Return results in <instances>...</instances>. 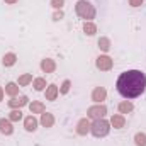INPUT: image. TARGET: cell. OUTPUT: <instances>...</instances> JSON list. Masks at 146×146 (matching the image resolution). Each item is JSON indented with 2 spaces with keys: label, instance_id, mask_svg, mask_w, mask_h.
Wrapping results in <instances>:
<instances>
[{
  "label": "cell",
  "instance_id": "cell-1",
  "mask_svg": "<svg viewBox=\"0 0 146 146\" xmlns=\"http://www.w3.org/2000/svg\"><path fill=\"white\" fill-rule=\"evenodd\" d=\"M115 88L121 97L133 100L145 94L146 90V73L141 70H126L117 76Z\"/></svg>",
  "mask_w": 146,
  "mask_h": 146
},
{
  "label": "cell",
  "instance_id": "cell-2",
  "mask_svg": "<svg viewBox=\"0 0 146 146\" xmlns=\"http://www.w3.org/2000/svg\"><path fill=\"white\" fill-rule=\"evenodd\" d=\"M75 14L80 19H83V22L85 21H94L95 15H97V9L88 0H76V3H75Z\"/></svg>",
  "mask_w": 146,
  "mask_h": 146
},
{
  "label": "cell",
  "instance_id": "cell-3",
  "mask_svg": "<svg viewBox=\"0 0 146 146\" xmlns=\"http://www.w3.org/2000/svg\"><path fill=\"white\" fill-rule=\"evenodd\" d=\"M110 129H112V126L106 117L104 119H95L90 124V134L94 138H106L110 133Z\"/></svg>",
  "mask_w": 146,
  "mask_h": 146
},
{
  "label": "cell",
  "instance_id": "cell-4",
  "mask_svg": "<svg viewBox=\"0 0 146 146\" xmlns=\"http://www.w3.org/2000/svg\"><path fill=\"white\" fill-rule=\"evenodd\" d=\"M107 115V107L104 104H94L87 109V117L90 121H95V119H104Z\"/></svg>",
  "mask_w": 146,
  "mask_h": 146
},
{
  "label": "cell",
  "instance_id": "cell-5",
  "mask_svg": "<svg viewBox=\"0 0 146 146\" xmlns=\"http://www.w3.org/2000/svg\"><path fill=\"white\" fill-rule=\"evenodd\" d=\"M95 66L100 72H110L112 66H114V60L110 58L109 54H99L95 58Z\"/></svg>",
  "mask_w": 146,
  "mask_h": 146
},
{
  "label": "cell",
  "instance_id": "cell-6",
  "mask_svg": "<svg viewBox=\"0 0 146 146\" xmlns=\"http://www.w3.org/2000/svg\"><path fill=\"white\" fill-rule=\"evenodd\" d=\"M90 124H92V121H90L88 117H82V119L76 122V126H75V133H76L78 136H87V134H90Z\"/></svg>",
  "mask_w": 146,
  "mask_h": 146
},
{
  "label": "cell",
  "instance_id": "cell-7",
  "mask_svg": "<svg viewBox=\"0 0 146 146\" xmlns=\"http://www.w3.org/2000/svg\"><path fill=\"white\" fill-rule=\"evenodd\" d=\"M106 99H107V90L104 87H94V90L90 94V100L94 104H104Z\"/></svg>",
  "mask_w": 146,
  "mask_h": 146
},
{
  "label": "cell",
  "instance_id": "cell-8",
  "mask_svg": "<svg viewBox=\"0 0 146 146\" xmlns=\"http://www.w3.org/2000/svg\"><path fill=\"white\" fill-rule=\"evenodd\" d=\"M7 106H9L10 109H22V107L29 106V99H27V95L10 97V100H7Z\"/></svg>",
  "mask_w": 146,
  "mask_h": 146
},
{
  "label": "cell",
  "instance_id": "cell-9",
  "mask_svg": "<svg viewBox=\"0 0 146 146\" xmlns=\"http://www.w3.org/2000/svg\"><path fill=\"white\" fill-rule=\"evenodd\" d=\"M37 126H39V119H37L34 114H29V115L24 117V129L27 133H36Z\"/></svg>",
  "mask_w": 146,
  "mask_h": 146
},
{
  "label": "cell",
  "instance_id": "cell-10",
  "mask_svg": "<svg viewBox=\"0 0 146 146\" xmlns=\"http://www.w3.org/2000/svg\"><path fill=\"white\" fill-rule=\"evenodd\" d=\"M0 134H3V136H12L14 134V122L9 117L0 119Z\"/></svg>",
  "mask_w": 146,
  "mask_h": 146
},
{
  "label": "cell",
  "instance_id": "cell-11",
  "mask_svg": "<svg viewBox=\"0 0 146 146\" xmlns=\"http://www.w3.org/2000/svg\"><path fill=\"white\" fill-rule=\"evenodd\" d=\"M44 95H46V100L54 102L58 99V95H60V87L56 83H48V87L44 90Z\"/></svg>",
  "mask_w": 146,
  "mask_h": 146
},
{
  "label": "cell",
  "instance_id": "cell-12",
  "mask_svg": "<svg viewBox=\"0 0 146 146\" xmlns=\"http://www.w3.org/2000/svg\"><path fill=\"white\" fill-rule=\"evenodd\" d=\"M39 68L42 73H54L56 72V61L53 58H42L39 63Z\"/></svg>",
  "mask_w": 146,
  "mask_h": 146
},
{
  "label": "cell",
  "instance_id": "cell-13",
  "mask_svg": "<svg viewBox=\"0 0 146 146\" xmlns=\"http://www.w3.org/2000/svg\"><path fill=\"white\" fill-rule=\"evenodd\" d=\"M54 122H56V119H54V114H51V112H46V110H44V112L41 114V117H39V124H41L42 127H46V129L53 127Z\"/></svg>",
  "mask_w": 146,
  "mask_h": 146
},
{
  "label": "cell",
  "instance_id": "cell-14",
  "mask_svg": "<svg viewBox=\"0 0 146 146\" xmlns=\"http://www.w3.org/2000/svg\"><path fill=\"white\" fill-rule=\"evenodd\" d=\"M109 122L114 129H122L126 126V115H122V114H112Z\"/></svg>",
  "mask_w": 146,
  "mask_h": 146
},
{
  "label": "cell",
  "instance_id": "cell-15",
  "mask_svg": "<svg viewBox=\"0 0 146 146\" xmlns=\"http://www.w3.org/2000/svg\"><path fill=\"white\" fill-rule=\"evenodd\" d=\"M117 110H119V114H131L133 110H134V104L131 102V100H127V99H124V100H121L119 104H117Z\"/></svg>",
  "mask_w": 146,
  "mask_h": 146
},
{
  "label": "cell",
  "instance_id": "cell-16",
  "mask_svg": "<svg viewBox=\"0 0 146 146\" xmlns=\"http://www.w3.org/2000/svg\"><path fill=\"white\" fill-rule=\"evenodd\" d=\"M97 46H99V49L102 51V54H107L110 51V48H112V42H110V39L107 36H100L99 41H97Z\"/></svg>",
  "mask_w": 146,
  "mask_h": 146
},
{
  "label": "cell",
  "instance_id": "cell-17",
  "mask_svg": "<svg viewBox=\"0 0 146 146\" xmlns=\"http://www.w3.org/2000/svg\"><path fill=\"white\" fill-rule=\"evenodd\" d=\"M27 107H29V110H31V114H34V115H36V114L41 115V114L46 110L44 102H41V100H33V102H29V106H27Z\"/></svg>",
  "mask_w": 146,
  "mask_h": 146
},
{
  "label": "cell",
  "instance_id": "cell-18",
  "mask_svg": "<svg viewBox=\"0 0 146 146\" xmlns=\"http://www.w3.org/2000/svg\"><path fill=\"white\" fill-rule=\"evenodd\" d=\"M17 63V54L15 53H5L3 56H2V65L5 66V68H10V66H14Z\"/></svg>",
  "mask_w": 146,
  "mask_h": 146
},
{
  "label": "cell",
  "instance_id": "cell-19",
  "mask_svg": "<svg viewBox=\"0 0 146 146\" xmlns=\"http://www.w3.org/2000/svg\"><path fill=\"white\" fill-rule=\"evenodd\" d=\"M19 83L17 82H9L7 85H5V88H3V92L9 95V97H17L19 95Z\"/></svg>",
  "mask_w": 146,
  "mask_h": 146
},
{
  "label": "cell",
  "instance_id": "cell-20",
  "mask_svg": "<svg viewBox=\"0 0 146 146\" xmlns=\"http://www.w3.org/2000/svg\"><path fill=\"white\" fill-rule=\"evenodd\" d=\"M83 33L90 37L95 36V34H97V24H95L94 21H85V22H83Z\"/></svg>",
  "mask_w": 146,
  "mask_h": 146
},
{
  "label": "cell",
  "instance_id": "cell-21",
  "mask_svg": "<svg viewBox=\"0 0 146 146\" xmlns=\"http://www.w3.org/2000/svg\"><path fill=\"white\" fill-rule=\"evenodd\" d=\"M33 87H34L36 92H42V90H46V87H48L46 78H42V76H36V78L33 80Z\"/></svg>",
  "mask_w": 146,
  "mask_h": 146
},
{
  "label": "cell",
  "instance_id": "cell-22",
  "mask_svg": "<svg viewBox=\"0 0 146 146\" xmlns=\"http://www.w3.org/2000/svg\"><path fill=\"white\" fill-rule=\"evenodd\" d=\"M33 73H22L19 78H17V83H19V87H27V85H31L33 83Z\"/></svg>",
  "mask_w": 146,
  "mask_h": 146
},
{
  "label": "cell",
  "instance_id": "cell-23",
  "mask_svg": "<svg viewBox=\"0 0 146 146\" xmlns=\"http://www.w3.org/2000/svg\"><path fill=\"white\" fill-rule=\"evenodd\" d=\"M70 90H72V80L66 78V80H63V83L60 85V95H68Z\"/></svg>",
  "mask_w": 146,
  "mask_h": 146
},
{
  "label": "cell",
  "instance_id": "cell-24",
  "mask_svg": "<svg viewBox=\"0 0 146 146\" xmlns=\"http://www.w3.org/2000/svg\"><path fill=\"white\" fill-rule=\"evenodd\" d=\"M22 117H24V115H22V110L21 109H10V112H9V119H10L12 122H19Z\"/></svg>",
  "mask_w": 146,
  "mask_h": 146
},
{
  "label": "cell",
  "instance_id": "cell-25",
  "mask_svg": "<svg viewBox=\"0 0 146 146\" xmlns=\"http://www.w3.org/2000/svg\"><path fill=\"white\" fill-rule=\"evenodd\" d=\"M133 141H134V145L136 146H146V133H136L134 134V138H133Z\"/></svg>",
  "mask_w": 146,
  "mask_h": 146
},
{
  "label": "cell",
  "instance_id": "cell-26",
  "mask_svg": "<svg viewBox=\"0 0 146 146\" xmlns=\"http://www.w3.org/2000/svg\"><path fill=\"white\" fill-rule=\"evenodd\" d=\"M51 17H53V21H54V22H60V21H63V19H65V12H63V9H61V10H54Z\"/></svg>",
  "mask_w": 146,
  "mask_h": 146
},
{
  "label": "cell",
  "instance_id": "cell-27",
  "mask_svg": "<svg viewBox=\"0 0 146 146\" xmlns=\"http://www.w3.org/2000/svg\"><path fill=\"white\" fill-rule=\"evenodd\" d=\"M49 3L54 10H61L65 7V0H49Z\"/></svg>",
  "mask_w": 146,
  "mask_h": 146
},
{
  "label": "cell",
  "instance_id": "cell-28",
  "mask_svg": "<svg viewBox=\"0 0 146 146\" xmlns=\"http://www.w3.org/2000/svg\"><path fill=\"white\" fill-rule=\"evenodd\" d=\"M143 3H145V0H129V5L134 7V9H136V7H141Z\"/></svg>",
  "mask_w": 146,
  "mask_h": 146
},
{
  "label": "cell",
  "instance_id": "cell-29",
  "mask_svg": "<svg viewBox=\"0 0 146 146\" xmlns=\"http://www.w3.org/2000/svg\"><path fill=\"white\" fill-rule=\"evenodd\" d=\"M3 2H5L7 5H14V3H17L19 0H3Z\"/></svg>",
  "mask_w": 146,
  "mask_h": 146
},
{
  "label": "cell",
  "instance_id": "cell-30",
  "mask_svg": "<svg viewBox=\"0 0 146 146\" xmlns=\"http://www.w3.org/2000/svg\"><path fill=\"white\" fill-rule=\"evenodd\" d=\"M3 95H5V92H3V87L0 85V102L3 100Z\"/></svg>",
  "mask_w": 146,
  "mask_h": 146
}]
</instances>
